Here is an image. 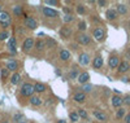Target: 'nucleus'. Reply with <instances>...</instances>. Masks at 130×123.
I'll use <instances>...</instances> for the list:
<instances>
[{
  "instance_id": "22",
  "label": "nucleus",
  "mask_w": 130,
  "mask_h": 123,
  "mask_svg": "<svg viewBox=\"0 0 130 123\" xmlns=\"http://www.w3.org/2000/svg\"><path fill=\"white\" fill-rule=\"evenodd\" d=\"M117 16H118V13L116 12V9H108L107 12H105V17H107L108 21H113V19H116Z\"/></svg>"
},
{
  "instance_id": "19",
  "label": "nucleus",
  "mask_w": 130,
  "mask_h": 123,
  "mask_svg": "<svg viewBox=\"0 0 130 123\" xmlns=\"http://www.w3.org/2000/svg\"><path fill=\"white\" fill-rule=\"evenodd\" d=\"M129 70H130V64H129V61H121L120 65H118V68H117V71L120 73V74H124V73H126V71H129Z\"/></svg>"
},
{
  "instance_id": "23",
  "label": "nucleus",
  "mask_w": 130,
  "mask_h": 123,
  "mask_svg": "<svg viewBox=\"0 0 130 123\" xmlns=\"http://www.w3.org/2000/svg\"><path fill=\"white\" fill-rule=\"evenodd\" d=\"M13 14H14V17H21V16L24 14V7L21 5V4L14 5L13 7Z\"/></svg>"
},
{
  "instance_id": "36",
  "label": "nucleus",
  "mask_w": 130,
  "mask_h": 123,
  "mask_svg": "<svg viewBox=\"0 0 130 123\" xmlns=\"http://www.w3.org/2000/svg\"><path fill=\"white\" fill-rule=\"evenodd\" d=\"M46 44H47V48H52V47H56V42L53 40L52 38H48L46 40Z\"/></svg>"
},
{
  "instance_id": "3",
  "label": "nucleus",
  "mask_w": 130,
  "mask_h": 123,
  "mask_svg": "<svg viewBox=\"0 0 130 123\" xmlns=\"http://www.w3.org/2000/svg\"><path fill=\"white\" fill-rule=\"evenodd\" d=\"M10 21H12L10 14L7 12V10H2V12H0V25L5 29V27H8L10 25Z\"/></svg>"
},
{
  "instance_id": "7",
  "label": "nucleus",
  "mask_w": 130,
  "mask_h": 123,
  "mask_svg": "<svg viewBox=\"0 0 130 123\" xmlns=\"http://www.w3.org/2000/svg\"><path fill=\"white\" fill-rule=\"evenodd\" d=\"M24 25L29 30H35L38 27V21L34 17H26L25 21H24Z\"/></svg>"
},
{
  "instance_id": "27",
  "label": "nucleus",
  "mask_w": 130,
  "mask_h": 123,
  "mask_svg": "<svg viewBox=\"0 0 130 123\" xmlns=\"http://www.w3.org/2000/svg\"><path fill=\"white\" fill-rule=\"evenodd\" d=\"M116 12H117L118 14H126V13H127V7H126L125 4H118V5L116 7Z\"/></svg>"
},
{
  "instance_id": "34",
  "label": "nucleus",
  "mask_w": 130,
  "mask_h": 123,
  "mask_svg": "<svg viewBox=\"0 0 130 123\" xmlns=\"http://www.w3.org/2000/svg\"><path fill=\"white\" fill-rule=\"evenodd\" d=\"M77 27H78V31H79V32H83L86 29H87V25H86V22H85V21H79Z\"/></svg>"
},
{
  "instance_id": "29",
  "label": "nucleus",
  "mask_w": 130,
  "mask_h": 123,
  "mask_svg": "<svg viewBox=\"0 0 130 123\" xmlns=\"http://www.w3.org/2000/svg\"><path fill=\"white\" fill-rule=\"evenodd\" d=\"M0 78H2V80H3V82H5L8 78H9V70H8L7 68L0 70Z\"/></svg>"
},
{
  "instance_id": "9",
  "label": "nucleus",
  "mask_w": 130,
  "mask_h": 123,
  "mask_svg": "<svg viewBox=\"0 0 130 123\" xmlns=\"http://www.w3.org/2000/svg\"><path fill=\"white\" fill-rule=\"evenodd\" d=\"M59 34H60V36L62 38V39H69L72 35H73V31H72V27H69V26H62L60 30H59Z\"/></svg>"
},
{
  "instance_id": "39",
  "label": "nucleus",
  "mask_w": 130,
  "mask_h": 123,
  "mask_svg": "<svg viewBox=\"0 0 130 123\" xmlns=\"http://www.w3.org/2000/svg\"><path fill=\"white\" fill-rule=\"evenodd\" d=\"M47 5H61L60 2H56V0H48V2H46Z\"/></svg>"
},
{
  "instance_id": "14",
  "label": "nucleus",
  "mask_w": 130,
  "mask_h": 123,
  "mask_svg": "<svg viewBox=\"0 0 130 123\" xmlns=\"http://www.w3.org/2000/svg\"><path fill=\"white\" fill-rule=\"evenodd\" d=\"M89 79H90V74L87 71H82V73H79V75L77 78V82L83 86L86 83H89Z\"/></svg>"
},
{
  "instance_id": "13",
  "label": "nucleus",
  "mask_w": 130,
  "mask_h": 123,
  "mask_svg": "<svg viewBox=\"0 0 130 123\" xmlns=\"http://www.w3.org/2000/svg\"><path fill=\"white\" fill-rule=\"evenodd\" d=\"M8 49H9V52L12 54H14L17 52V42H16L14 36H10L8 39Z\"/></svg>"
},
{
  "instance_id": "12",
  "label": "nucleus",
  "mask_w": 130,
  "mask_h": 123,
  "mask_svg": "<svg viewBox=\"0 0 130 123\" xmlns=\"http://www.w3.org/2000/svg\"><path fill=\"white\" fill-rule=\"evenodd\" d=\"M92 115H94L98 120H100V122H105V120H108V115L104 113V111L99 110V109H95V110L92 111Z\"/></svg>"
},
{
  "instance_id": "1",
  "label": "nucleus",
  "mask_w": 130,
  "mask_h": 123,
  "mask_svg": "<svg viewBox=\"0 0 130 123\" xmlns=\"http://www.w3.org/2000/svg\"><path fill=\"white\" fill-rule=\"evenodd\" d=\"M20 93H21V96L30 98L32 95L35 93V91H34V84H31V83H24L22 87H21V89H20Z\"/></svg>"
},
{
  "instance_id": "2",
  "label": "nucleus",
  "mask_w": 130,
  "mask_h": 123,
  "mask_svg": "<svg viewBox=\"0 0 130 123\" xmlns=\"http://www.w3.org/2000/svg\"><path fill=\"white\" fill-rule=\"evenodd\" d=\"M34 46H35V40H34V38L29 36V38H26V39L24 40V43H22V46H21V48H22V52H24V53H29L32 48H34Z\"/></svg>"
},
{
  "instance_id": "50",
  "label": "nucleus",
  "mask_w": 130,
  "mask_h": 123,
  "mask_svg": "<svg viewBox=\"0 0 130 123\" xmlns=\"http://www.w3.org/2000/svg\"><path fill=\"white\" fill-rule=\"evenodd\" d=\"M83 123H87V122H83Z\"/></svg>"
},
{
  "instance_id": "42",
  "label": "nucleus",
  "mask_w": 130,
  "mask_h": 123,
  "mask_svg": "<svg viewBox=\"0 0 130 123\" xmlns=\"http://www.w3.org/2000/svg\"><path fill=\"white\" fill-rule=\"evenodd\" d=\"M125 123H130V114L125 115Z\"/></svg>"
},
{
  "instance_id": "24",
  "label": "nucleus",
  "mask_w": 130,
  "mask_h": 123,
  "mask_svg": "<svg viewBox=\"0 0 130 123\" xmlns=\"http://www.w3.org/2000/svg\"><path fill=\"white\" fill-rule=\"evenodd\" d=\"M46 89H47V87L43 84V83H35V84H34V91H35V93H38V95L46 92Z\"/></svg>"
},
{
  "instance_id": "38",
  "label": "nucleus",
  "mask_w": 130,
  "mask_h": 123,
  "mask_svg": "<svg viewBox=\"0 0 130 123\" xmlns=\"http://www.w3.org/2000/svg\"><path fill=\"white\" fill-rule=\"evenodd\" d=\"M9 38V32L8 31H2L0 32V42L2 40H7Z\"/></svg>"
},
{
  "instance_id": "37",
  "label": "nucleus",
  "mask_w": 130,
  "mask_h": 123,
  "mask_svg": "<svg viewBox=\"0 0 130 123\" xmlns=\"http://www.w3.org/2000/svg\"><path fill=\"white\" fill-rule=\"evenodd\" d=\"M22 119H24V115H22V114H20V113L13 115V120H14V122H18V123H21V122H24Z\"/></svg>"
},
{
  "instance_id": "21",
  "label": "nucleus",
  "mask_w": 130,
  "mask_h": 123,
  "mask_svg": "<svg viewBox=\"0 0 130 123\" xmlns=\"http://www.w3.org/2000/svg\"><path fill=\"white\" fill-rule=\"evenodd\" d=\"M34 48L37 49V51H39V52H43L46 48H47V44H46V40L44 39H38L37 42H35V46H34Z\"/></svg>"
},
{
  "instance_id": "30",
  "label": "nucleus",
  "mask_w": 130,
  "mask_h": 123,
  "mask_svg": "<svg viewBox=\"0 0 130 123\" xmlns=\"http://www.w3.org/2000/svg\"><path fill=\"white\" fill-rule=\"evenodd\" d=\"M77 114H78V117L81 119H89V114H87V111H86L85 109H78Z\"/></svg>"
},
{
  "instance_id": "28",
  "label": "nucleus",
  "mask_w": 130,
  "mask_h": 123,
  "mask_svg": "<svg viewBox=\"0 0 130 123\" xmlns=\"http://www.w3.org/2000/svg\"><path fill=\"white\" fill-rule=\"evenodd\" d=\"M125 115H126V109L118 108L117 113H116V118H117V119H122V118H125Z\"/></svg>"
},
{
  "instance_id": "25",
  "label": "nucleus",
  "mask_w": 130,
  "mask_h": 123,
  "mask_svg": "<svg viewBox=\"0 0 130 123\" xmlns=\"http://www.w3.org/2000/svg\"><path fill=\"white\" fill-rule=\"evenodd\" d=\"M21 75L18 74V73H14L12 76H10V84H13V86H17L18 83H21Z\"/></svg>"
},
{
  "instance_id": "33",
  "label": "nucleus",
  "mask_w": 130,
  "mask_h": 123,
  "mask_svg": "<svg viewBox=\"0 0 130 123\" xmlns=\"http://www.w3.org/2000/svg\"><path fill=\"white\" fill-rule=\"evenodd\" d=\"M62 21L65 22V24H70V22H73V21H74V16H73L72 13H70V14H64Z\"/></svg>"
},
{
  "instance_id": "46",
  "label": "nucleus",
  "mask_w": 130,
  "mask_h": 123,
  "mask_svg": "<svg viewBox=\"0 0 130 123\" xmlns=\"http://www.w3.org/2000/svg\"><path fill=\"white\" fill-rule=\"evenodd\" d=\"M2 10H3V9H2V3H0V12H2Z\"/></svg>"
},
{
  "instance_id": "31",
  "label": "nucleus",
  "mask_w": 130,
  "mask_h": 123,
  "mask_svg": "<svg viewBox=\"0 0 130 123\" xmlns=\"http://www.w3.org/2000/svg\"><path fill=\"white\" fill-rule=\"evenodd\" d=\"M82 92L83 93H89V92H91L92 91V84H90V83H86V84H83L82 86Z\"/></svg>"
},
{
  "instance_id": "20",
  "label": "nucleus",
  "mask_w": 130,
  "mask_h": 123,
  "mask_svg": "<svg viewBox=\"0 0 130 123\" xmlns=\"http://www.w3.org/2000/svg\"><path fill=\"white\" fill-rule=\"evenodd\" d=\"M18 61H16V60H8L7 61V69L9 70V71H17V69H18Z\"/></svg>"
},
{
  "instance_id": "5",
  "label": "nucleus",
  "mask_w": 130,
  "mask_h": 123,
  "mask_svg": "<svg viewBox=\"0 0 130 123\" xmlns=\"http://www.w3.org/2000/svg\"><path fill=\"white\" fill-rule=\"evenodd\" d=\"M92 38L96 42H103L105 39V30L103 27H95L92 31Z\"/></svg>"
},
{
  "instance_id": "49",
  "label": "nucleus",
  "mask_w": 130,
  "mask_h": 123,
  "mask_svg": "<svg viewBox=\"0 0 130 123\" xmlns=\"http://www.w3.org/2000/svg\"><path fill=\"white\" fill-rule=\"evenodd\" d=\"M21 123H26V122H21Z\"/></svg>"
},
{
  "instance_id": "43",
  "label": "nucleus",
  "mask_w": 130,
  "mask_h": 123,
  "mask_svg": "<svg viewBox=\"0 0 130 123\" xmlns=\"http://www.w3.org/2000/svg\"><path fill=\"white\" fill-rule=\"evenodd\" d=\"M122 82L127 83V82H129V78H127V76H124V78H122Z\"/></svg>"
},
{
  "instance_id": "45",
  "label": "nucleus",
  "mask_w": 130,
  "mask_h": 123,
  "mask_svg": "<svg viewBox=\"0 0 130 123\" xmlns=\"http://www.w3.org/2000/svg\"><path fill=\"white\" fill-rule=\"evenodd\" d=\"M126 58H127V60H130V51H127V52H126Z\"/></svg>"
},
{
  "instance_id": "32",
  "label": "nucleus",
  "mask_w": 130,
  "mask_h": 123,
  "mask_svg": "<svg viewBox=\"0 0 130 123\" xmlns=\"http://www.w3.org/2000/svg\"><path fill=\"white\" fill-rule=\"evenodd\" d=\"M69 119L72 120V122H78L79 120V117H78V114H77V111H70L69 113Z\"/></svg>"
},
{
  "instance_id": "8",
  "label": "nucleus",
  "mask_w": 130,
  "mask_h": 123,
  "mask_svg": "<svg viewBox=\"0 0 130 123\" xmlns=\"http://www.w3.org/2000/svg\"><path fill=\"white\" fill-rule=\"evenodd\" d=\"M90 61H91V57H90L89 53H86V52L79 53V56H78V64L81 66H87L90 64Z\"/></svg>"
},
{
  "instance_id": "35",
  "label": "nucleus",
  "mask_w": 130,
  "mask_h": 123,
  "mask_svg": "<svg viewBox=\"0 0 130 123\" xmlns=\"http://www.w3.org/2000/svg\"><path fill=\"white\" fill-rule=\"evenodd\" d=\"M75 10H77L78 14H85V12H86V9H85V5H83V4H78L77 7H75Z\"/></svg>"
},
{
  "instance_id": "4",
  "label": "nucleus",
  "mask_w": 130,
  "mask_h": 123,
  "mask_svg": "<svg viewBox=\"0 0 130 123\" xmlns=\"http://www.w3.org/2000/svg\"><path fill=\"white\" fill-rule=\"evenodd\" d=\"M75 40H77V43L81 44V46H89L91 43V36L86 35L85 32H78L77 36H75Z\"/></svg>"
},
{
  "instance_id": "48",
  "label": "nucleus",
  "mask_w": 130,
  "mask_h": 123,
  "mask_svg": "<svg viewBox=\"0 0 130 123\" xmlns=\"http://www.w3.org/2000/svg\"><path fill=\"white\" fill-rule=\"evenodd\" d=\"M129 29H130V21H129Z\"/></svg>"
},
{
  "instance_id": "44",
  "label": "nucleus",
  "mask_w": 130,
  "mask_h": 123,
  "mask_svg": "<svg viewBox=\"0 0 130 123\" xmlns=\"http://www.w3.org/2000/svg\"><path fill=\"white\" fill-rule=\"evenodd\" d=\"M56 123H67V120H65V119H59Z\"/></svg>"
},
{
  "instance_id": "6",
  "label": "nucleus",
  "mask_w": 130,
  "mask_h": 123,
  "mask_svg": "<svg viewBox=\"0 0 130 123\" xmlns=\"http://www.w3.org/2000/svg\"><path fill=\"white\" fill-rule=\"evenodd\" d=\"M42 13L44 17L47 18H56L59 17V12L56 9H53V8H50V7H43L42 8Z\"/></svg>"
},
{
  "instance_id": "47",
  "label": "nucleus",
  "mask_w": 130,
  "mask_h": 123,
  "mask_svg": "<svg viewBox=\"0 0 130 123\" xmlns=\"http://www.w3.org/2000/svg\"><path fill=\"white\" fill-rule=\"evenodd\" d=\"M2 123H9V122H8V120H4V122H2Z\"/></svg>"
},
{
  "instance_id": "41",
  "label": "nucleus",
  "mask_w": 130,
  "mask_h": 123,
  "mask_svg": "<svg viewBox=\"0 0 130 123\" xmlns=\"http://www.w3.org/2000/svg\"><path fill=\"white\" fill-rule=\"evenodd\" d=\"M98 5L104 7V5H107V2H104V0H99V2H98Z\"/></svg>"
},
{
  "instance_id": "11",
  "label": "nucleus",
  "mask_w": 130,
  "mask_h": 123,
  "mask_svg": "<svg viewBox=\"0 0 130 123\" xmlns=\"http://www.w3.org/2000/svg\"><path fill=\"white\" fill-rule=\"evenodd\" d=\"M59 58H60V61H62V62H68V61H70L72 60V53L68 51V49H61L60 52H59Z\"/></svg>"
},
{
  "instance_id": "40",
  "label": "nucleus",
  "mask_w": 130,
  "mask_h": 123,
  "mask_svg": "<svg viewBox=\"0 0 130 123\" xmlns=\"http://www.w3.org/2000/svg\"><path fill=\"white\" fill-rule=\"evenodd\" d=\"M124 104L127 105V106H130V95H126L124 97Z\"/></svg>"
},
{
  "instance_id": "15",
  "label": "nucleus",
  "mask_w": 130,
  "mask_h": 123,
  "mask_svg": "<svg viewBox=\"0 0 130 123\" xmlns=\"http://www.w3.org/2000/svg\"><path fill=\"white\" fill-rule=\"evenodd\" d=\"M111 104H112L113 108H120V106L124 104V98H122L121 96H118V95H115V96H112V98H111Z\"/></svg>"
},
{
  "instance_id": "17",
  "label": "nucleus",
  "mask_w": 130,
  "mask_h": 123,
  "mask_svg": "<svg viewBox=\"0 0 130 123\" xmlns=\"http://www.w3.org/2000/svg\"><path fill=\"white\" fill-rule=\"evenodd\" d=\"M29 102H30V105H32V106H40V105L43 104V100L40 98L39 95H32V96L29 98Z\"/></svg>"
},
{
  "instance_id": "10",
  "label": "nucleus",
  "mask_w": 130,
  "mask_h": 123,
  "mask_svg": "<svg viewBox=\"0 0 130 123\" xmlns=\"http://www.w3.org/2000/svg\"><path fill=\"white\" fill-rule=\"evenodd\" d=\"M120 57H118L117 54H111L109 60H108V66H109L111 69H117L118 65H120Z\"/></svg>"
},
{
  "instance_id": "16",
  "label": "nucleus",
  "mask_w": 130,
  "mask_h": 123,
  "mask_svg": "<svg viewBox=\"0 0 130 123\" xmlns=\"http://www.w3.org/2000/svg\"><path fill=\"white\" fill-rule=\"evenodd\" d=\"M104 61H103V57H102V54H96L95 56V58L92 61V68L94 69H102V66H103Z\"/></svg>"
},
{
  "instance_id": "18",
  "label": "nucleus",
  "mask_w": 130,
  "mask_h": 123,
  "mask_svg": "<svg viewBox=\"0 0 130 123\" xmlns=\"http://www.w3.org/2000/svg\"><path fill=\"white\" fill-rule=\"evenodd\" d=\"M73 100H74L75 102H78V104H83V102L86 101V93H83L82 91L75 92V93L73 95Z\"/></svg>"
},
{
  "instance_id": "26",
  "label": "nucleus",
  "mask_w": 130,
  "mask_h": 123,
  "mask_svg": "<svg viewBox=\"0 0 130 123\" xmlns=\"http://www.w3.org/2000/svg\"><path fill=\"white\" fill-rule=\"evenodd\" d=\"M78 75H79L78 68H77V66H73V68H72V71L69 73V78H70L72 80H74V79H77V78H78Z\"/></svg>"
}]
</instances>
